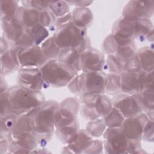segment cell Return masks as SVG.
Segmentation results:
<instances>
[{"mask_svg":"<svg viewBox=\"0 0 154 154\" xmlns=\"http://www.w3.org/2000/svg\"><path fill=\"white\" fill-rule=\"evenodd\" d=\"M59 103L55 100L45 101L26 116L31 120L32 132L37 142L51 139L55 127V119Z\"/></svg>","mask_w":154,"mask_h":154,"instance_id":"1","label":"cell"},{"mask_svg":"<svg viewBox=\"0 0 154 154\" xmlns=\"http://www.w3.org/2000/svg\"><path fill=\"white\" fill-rule=\"evenodd\" d=\"M11 111L16 116H26L40 106L45 100L41 91H35L17 86L7 90Z\"/></svg>","mask_w":154,"mask_h":154,"instance_id":"2","label":"cell"},{"mask_svg":"<svg viewBox=\"0 0 154 154\" xmlns=\"http://www.w3.org/2000/svg\"><path fill=\"white\" fill-rule=\"evenodd\" d=\"M54 42L60 49L73 48L81 54L88 48L89 40L87 38L85 29L75 26L72 21L58 27L53 35Z\"/></svg>","mask_w":154,"mask_h":154,"instance_id":"3","label":"cell"},{"mask_svg":"<svg viewBox=\"0 0 154 154\" xmlns=\"http://www.w3.org/2000/svg\"><path fill=\"white\" fill-rule=\"evenodd\" d=\"M38 69L45 82L57 87L67 85L78 75V72L63 64L58 59L46 60Z\"/></svg>","mask_w":154,"mask_h":154,"instance_id":"4","label":"cell"},{"mask_svg":"<svg viewBox=\"0 0 154 154\" xmlns=\"http://www.w3.org/2000/svg\"><path fill=\"white\" fill-rule=\"evenodd\" d=\"M78 75L81 94H103L105 93L106 75L103 72H82Z\"/></svg>","mask_w":154,"mask_h":154,"instance_id":"5","label":"cell"},{"mask_svg":"<svg viewBox=\"0 0 154 154\" xmlns=\"http://www.w3.org/2000/svg\"><path fill=\"white\" fill-rule=\"evenodd\" d=\"M105 149L108 153L129 152L130 140L125 136L121 128H108L103 134Z\"/></svg>","mask_w":154,"mask_h":154,"instance_id":"6","label":"cell"},{"mask_svg":"<svg viewBox=\"0 0 154 154\" xmlns=\"http://www.w3.org/2000/svg\"><path fill=\"white\" fill-rule=\"evenodd\" d=\"M79 108V102L75 97L64 100L60 105L55 116L56 129L72 125L76 120V115Z\"/></svg>","mask_w":154,"mask_h":154,"instance_id":"7","label":"cell"},{"mask_svg":"<svg viewBox=\"0 0 154 154\" xmlns=\"http://www.w3.org/2000/svg\"><path fill=\"white\" fill-rule=\"evenodd\" d=\"M112 103L126 118L137 116L143 111L137 94H120L112 99Z\"/></svg>","mask_w":154,"mask_h":154,"instance_id":"8","label":"cell"},{"mask_svg":"<svg viewBox=\"0 0 154 154\" xmlns=\"http://www.w3.org/2000/svg\"><path fill=\"white\" fill-rule=\"evenodd\" d=\"M153 1H131L123 10V17L137 20L141 19H149L153 14Z\"/></svg>","mask_w":154,"mask_h":154,"instance_id":"9","label":"cell"},{"mask_svg":"<svg viewBox=\"0 0 154 154\" xmlns=\"http://www.w3.org/2000/svg\"><path fill=\"white\" fill-rule=\"evenodd\" d=\"M17 48V58L20 68H37L46 61L38 45Z\"/></svg>","mask_w":154,"mask_h":154,"instance_id":"10","label":"cell"},{"mask_svg":"<svg viewBox=\"0 0 154 154\" xmlns=\"http://www.w3.org/2000/svg\"><path fill=\"white\" fill-rule=\"evenodd\" d=\"M146 72L124 71L120 75V91L128 94L140 93L144 87V77Z\"/></svg>","mask_w":154,"mask_h":154,"instance_id":"11","label":"cell"},{"mask_svg":"<svg viewBox=\"0 0 154 154\" xmlns=\"http://www.w3.org/2000/svg\"><path fill=\"white\" fill-rule=\"evenodd\" d=\"M20 86L35 91H41L45 81L38 68H20L17 74Z\"/></svg>","mask_w":154,"mask_h":154,"instance_id":"12","label":"cell"},{"mask_svg":"<svg viewBox=\"0 0 154 154\" xmlns=\"http://www.w3.org/2000/svg\"><path fill=\"white\" fill-rule=\"evenodd\" d=\"M148 120L149 118L147 115L141 112L137 116L124 120L120 128L129 140L140 141L144 125Z\"/></svg>","mask_w":154,"mask_h":154,"instance_id":"13","label":"cell"},{"mask_svg":"<svg viewBox=\"0 0 154 154\" xmlns=\"http://www.w3.org/2000/svg\"><path fill=\"white\" fill-rule=\"evenodd\" d=\"M83 72H102L105 64L103 54L94 48H89L80 54Z\"/></svg>","mask_w":154,"mask_h":154,"instance_id":"14","label":"cell"},{"mask_svg":"<svg viewBox=\"0 0 154 154\" xmlns=\"http://www.w3.org/2000/svg\"><path fill=\"white\" fill-rule=\"evenodd\" d=\"M82 102L91 106L98 117L105 116L112 109V100L102 94H85L82 96Z\"/></svg>","mask_w":154,"mask_h":154,"instance_id":"15","label":"cell"},{"mask_svg":"<svg viewBox=\"0 0 154 154\" xmlns=\"http://www.w3.org/2000/svg\"><path fill=\"white\" fill-rule=\"evenodd\" d=\"M135 20L122 17L114 24L112 34L122 39H132L134 36Z\"/></svg>","mask_w":154,"mask_h":154,"instance_id":"16","label":"cell"},{"mask_svg":"<svg viewBox=\"0 0 154 154\" xmlns=\"http://www.w3.org/2000/svg\"><path fill=\"white\" fill-rule=\"evenodd\" d=\"M5 37L13 42L17 41L23 34L25 28L15 17L2 20Z\"/></svg>","mask_w":154,"mask_h":154,"instance_id":"17","label":"cell"},{"mask_svg":"<svg viewBox=\"0 0 154 154\" xmlns=\"http://www.w3.org/2000/svg\"><path fill=\"white\" fill-rule=\"evenodd\" d=\"M80 54L73 48L61 49L58 60L70 69L78 72L81 70Z\"/></svg>","mask_w":154,"mask_h":154,"instance_id":"18","label":"cell"},{"mask_svg":"<svg viewBox=\"0 0 154 154\" xmlns=\"http://www.w3.org/2000/svg\"><path fill=\"white\" fill-rule=\"evenodd\" d=\"M40 11L28 7H20L15 17L25 28H31L39 23Z\"/></svg>","mask_w":154,"mask_h":154,"instance_id":"19","label":"cell"},{"mask_svg":"<svg viewBox=\"0 0 154 154\" xmlns=\"http://www.w3.org/2000/svg\"><path fill=\"white\" fill-rule=\"evenodd\" d=\"M17 48H12L1 54V75H5L16 70L20 67L17 58Z\"/></svg>","mask_w":154,"mask_h":154,"instance_id":"20","label":"cell"},{"mask_svg":"<svg viewBox=\"0 0 154 154\" xmlns=\"http://www.w3.org/2000/svg\"><path fill=\"white\" fill-rule=\"evenodd\" d=\"M72 22L77 27L85 29L93 20L91 11L87 7H77L72 13Z\"/></svg>","mask_w":154,"mask_h":154,"instance_id":"21","label":"cell"},{"mask_svg":"<svg viewBox=\"0 0 154 154\" xmlns=\"http://www.w3.org/2000/svg\"><path fill=\"white\" fill-rule=\"evenodd\" d=\"M92 139L91 135L84 130H79L68 143L67 148L75 153H80L85 150Z\"/></svg>","mask_w":154,"mask_h":154,"instance_id":"22","label":"cell"},{"mask_svg":"<svg viewBox=\"0 0 154 154\" xmlns=\"http://www.w3.org/2000/svg\"><path fill=\"white\" fill-rule=\"evenodd\" d=\"M137 94L143 109L146 111V114L149 116V119L153 120L154 108L153 88H144L140 93H137Z\"/></svg>","mask_w":154,"mask_h":154,"instance_id":"23","label":"cell"},{"mask_svg":"<svg viewBox=\"0 0 154 154\" xmlns=\"http://www.w3.org/2000/svg\"><path fill=\"white\" fill-rule=\"evenodd\" d=\"M137 55L140 61L141 70L144 72H151L153 70V51L149 47L145 46L142 48Z\"/></svg>","mask_w":154,"mask_h":154,"instance_id":"24","label":"cell"},{"mask_svg":"<svg viewBox=\"0 0 154 154\" xmlns=\"http://www.w3.org/2000/svg\"><path fill=\"white\" fill-rule=\"evenodd\" d=\"M153 35V25L149 19L135 20L134 37L140 39L147 38Z\"/></svg>","mask_w":154,"mask_h":154,"instance_id":"25","label":"cell"},{"mask_svg":"<svg viewBox=\"0 0 154 154\" xmlns=\"http://www.w3.org/2000/svg\"><path fill=\"white\" fill-rule=\"evenodd\" d=\"M41 49L45 60L58 59L61 49L55 44L53 36L48 38L42 45Z\"/></svg>","mask_w":154,"mask_h":154,"instance_id":"26","label":"cell"},{"mask_svg":"<svg viewBox=\"0 0 154 154\" xmlns=\"http://www.w3.org/2000/svg\"><path fill=\"white\" fill-rule=\"evenodd\" d=\"M124 120V116L114 107L112 108L110 111L104 116L103 119L106 126L110 128H120Z\"/></svg>","mask_w":154,"mask_h":154,"instance_id":"27","label":"cell"},{"mask_svg":"<svg viewBox=\"0 0 154 154\" xmlns=\"http://www.w3.org/2000/svg\"><path fill=\"white\" fill-rule=\"evenodd\" d=\"M19 1H1V19H8L15 17L19 8Z\"/></svg>","mask_w":154,"mask_h":154,"instance_id":"28","label":"cell"},{"mask_svg":"<svg viewBox=\"0 0 154 154\" xmlns=\"http://www.w3.org/2000/svg\"><path fill=\"white\" fill-rule=\"evenodd\" d=\"M19 116L14 113H10L1 117V138L8 137L13 130Z\"/></svg>","mask_w":154,"mask_h":154,"instance_id":"29","label":"cell"},{"mask_svg":"<svg viewBox=\"0 0 154 154\" xmlns=\"http://www.w3.org/2000/svg\"><path fill=\"white\" fill-rule=\"evenodd\" d=\"M28 29L31 35L34 44L35 45H38L46 40L47 39L46 38L49 36V31L46 27L39 23Z\"/></svg>","mask_w":154,"mask_h":154,"instance_id":"30","label":"cell"},{"mask_svg":"<svg viewBox=\"0 0 154 154\" xmlns=\"http://www.w3.org/2000/svg\"><path fill=\"white\" fill-rule=\"evenodd\" d=\"M106 64L111 73L121 75L125 71V63L114 54H109L108 56Z\"/></svg>","mask_w":154,"mask_h":154,"instance_id":"31","label":"cell"},{"mask_svg":"<svg viewBox=\"0 0 154 154\" xmlns=\"http://www.w3.org/2000/svg\"><path fill=\"white\" fill-rule=\"evenodd\" d=\"M120 91V75L109 73L106 75L105 81V92L115 94Z\"/></svg>","mask_w":154,"mask_h":154,"instance_id":"32","label":"cell"},{"mask_svg":"<svg viewBox=\"0 0 154 154\" xmlns=\"http://www.w3.org/2000/svg\"><path fill=\"white\" fill-rule=\"evenodd\" d=\"M105 127L106 125L103 120L97 118L91 120L88 123L86 127V131L91 136L98 137L105 132Z\"/></svg>","mask_w":154,"mask_h":154,"instance_id":"33","label":"cell"},{"mask_svg":"<svg viewBox=\"0 0 154 154\" xmlns=\"http://www.w3.org/2000/svg\"><path fill=\"white\" fill-rule=\"evenodd\" d=\"M49 9L55 16L61 17L69 11V5L66 1H50Z\"/></svg>","mask_w":154,"mask_h":154,"instance_id":"34","label":"cell"},{"mask_svg":"<svg viewBox=\"0 0 154 154\" xmlns=\"http://www.w3.org/2000/svg\"><path fill=\"white\" fill-rule=\"evenodd\" d=\"M33 45L34 44L32 38L29 30L27 28H25L23 34L17 41L14 43V46L19 48L31 46Z\"/></svg>","mask_w":154,"mask_h":154,"instance_id":"35","label":"cell"},{"mask_svg":"<svg viewBox=\"0 0 154 154\" xmlns=\"http://www.w3.org/2000/svg\"><path fill=\"white\" fill-rule=\"evenodd\" d=\"M48 9L40 11L39 24L45 27L51 26L52 23L55 22L56 20L55 19V16L50 11V10Z\"/></svg>","mask_w":154,"mask_h":154,"instance_id":"36","label":"cell"},{"mask_svg":"<svg viewBox=\"0 0 154 154\" xmlns=\"http://www.w3.org/2000/svg\"><path fill=\"white\" fill-rule=\"evenodd\" d=\"M25 7L32 8L38 10V11H42L48 9L50 1H22Z\"/></svg>","mask_w":154,"mask_h":154,"instance_id":"37","label":"cell"},{"mask_svg":"<svg viewBox=\"0 0 154 154\" xmlns=\"http://www.w3.org/2000/svg\"><path fill=\"white\" fill-rule=\"evenodd\" d=\"M13 113L11 111V105L8 100L7 90L1 94V117Z\"/></svg>","mask_w":154,"mask_h":154,"instance_id":"38","label":"cell"},{"mask_svg":"<svg viewBox=\"0 0 154 154\" xmlns=\"http://www.w3.org/2000/svg\"><path fill=\"white\" fill-rule=\"evenodd\" d=\"M142 138L149 142L153 141V122L149 119L146 123L144 129Z\"/></svg>","mask_w":154,"mask_h":154,"instance_id":"39","label":"cell"},{"mask_svg":"<svg viewBox=\"0 0 154 154\" xmlns=\"http://www.w3.org/2000/svg\"><path fill=\"white\" fill-rule=\"evenodd\" d=\"M141 70L140 61L137 55H134L125 64V71H137Z\"/></svg>","mask_w":154,"mask_h":154,"instance_id":"40","label":"cell"},{"mask_svg":"<svg viewBox=\"0 0 154 154\" xmlns=\"http://www.w3.org/2000/svg\"><path fill=\"white\" fill-rule=\"evenodd\" d=\"M102 141L99 140H91V141L85 150L87 151L86 153H98L102 151Z\"/></svg>","mask_w":154,"mask_h":154,"instance_id":"41","label":"cell"},{"mask_svg":"<svg viewBox=\"0 0 154 154\" xmlns=\"http://www.w3.org/2000/svg\"><path fill=\"white\" fill-rule=\"evenodd\" d=\"M72 13L71 12H69L67 14L58 17L55 22V25L57 27H60L61 26L63 25H64L67 23H69V22H70L72 20Z\"/></svg>","mask_w":154,"mask_h":154,"instance_id":"42","label":"cell"},{"mask_svg":"<svg viewBox=\"0 0 154 154\" xmlns=\"http://www.w3.org/2000/svg\"><path fill=\"white\" fill-rule=\"evenodd\" d=\"M67 3H72L75 5L78 6V7H85L86 6L89 5L92 3V1H67Z\"/></svg>","mask_w":154,"mask_h":154,"instance_id":"43","label":"cell"}]
</instances>
